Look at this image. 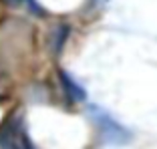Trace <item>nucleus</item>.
Wrapping results in <instances>:
<instances>
[{
	"instance_id": "f257e3e1",
	"label": "nucleus",
	"mask_w": 157,
	"mask_h": 149,
	"mask_svg": "<svg viewBox=\"0 0 157 149\" xmlns=\"http://www.w3.org/2000/svg\"><path fill=\"white\" fill-rule=\"evenodd\" d=\"M0 149H34L20 119H10L0 129Z\"/></svg>"
},
{
	"instance_id": "f03ea898",
	"label": "nucleus",
	"mask_w": 157,
	"mask_h": 149,
	"mask_svg": "<svg viewBox=\"0 0 157 149\" xmlns=\"http://www.w3.org/2000/svg\"><path fill=\"white\" fill-rule=\"evenodd\" d=\"M95 121H97L99 131L103 133V139L107 143L113 145H123L131 139V133L125 129L123 125H119L117 121H113L107 113H95Z\"/></svg>"
},
{
	"instance_id": "7ed1b4c3",
	"label": "nucleus",
	"mask_w": 157,
	"mask_h": 149,
	"mask_svg": "<svg viewBox=\"0 0 157 149\" xmlns=\"http://www.w3.org/2000/svg\"><path fill=\"white\" fill-rule=\"evenodd\" d=\"M60 81H63V85L67 87V91H69V93H73L71 97H73L75 101H83V99H85V93H83V89H78L77 85H75V81L71 79L69 74L60 73Z\"/></svg>"
}]
</instances>
